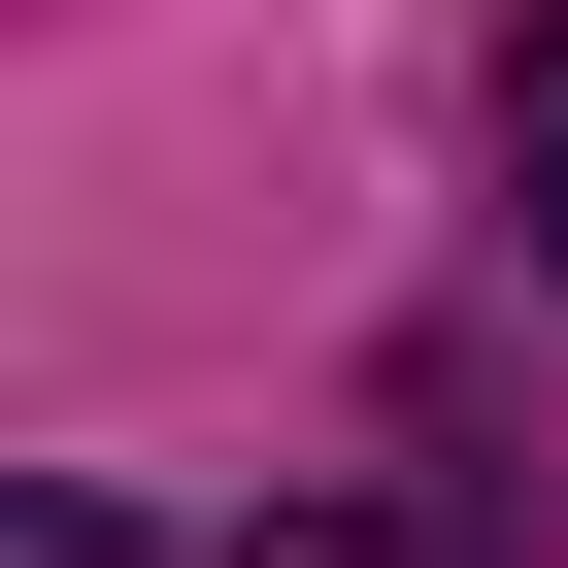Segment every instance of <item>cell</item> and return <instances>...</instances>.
Returning a JSON list of instances; mask_svg holds the SVG:
<instances>
[{"mask_svg":"<svg viewBox=\"0 0 568 568\" xmlns=\"http://www.w3.org/2000/svg\"><path fill=\"white\" fill-rule=\"evenodd\" d=\"M501 201H535V267H568V0H535V68H501Z\"/></svg>","mask_w":568,"mask_h":568,"instance_id":"cell-1","label":"cell"}]
</instances>
